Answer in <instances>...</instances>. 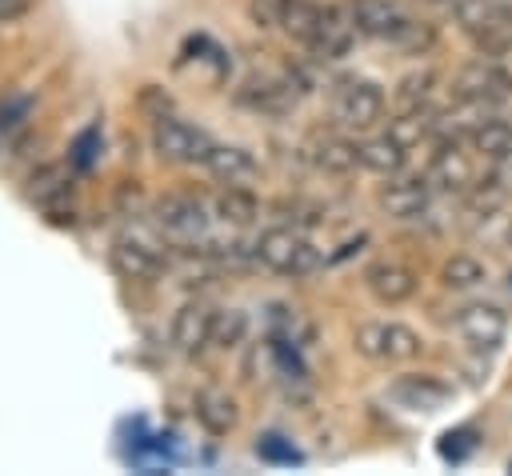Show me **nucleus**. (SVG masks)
Returning a JSON list of instances; mask_svg holds the SVG:
<instances>
[{
    "mask_svg": "<svg viewBox=\"0 0 512 476\" xmlns=\"http://www.w3.org/2000/svg\"><path fill=\"white\" fill-rule=\"evenodd\" d=\"M152 216H156V228H160L172 244H180V248H196V244L204 248V244H208L212 212H208V204H204L200 196H192V192H172V196L156 200Z\"/></svg>",
    "mask_w": 512,
    "mask_h": 476,
    "instance_id": "0eeeda50",
    "label": "nucleus"
},
{
    "mask_svg": "<svg viewBox=\"0 0 512 476\" xmlns=\"http://www.w3.org/2000/svg\"><path fill=\"white\" fill-rule=\"evenodd\" d=\"M480 152L468 144V140H460V136H448V140H440V152L432 156V168H428V180H432V188H440V192H452V196H468V192H476L480 184H484V176H480ZM488 164V160H484Z\"/></svg>",
    "mask_w": 512,
    "mask_h": 476,
    "instance_id": "6e6552de",
    "label": "nucleus"
},
{
    "mask_svg": "<svg viewBox=\"0 0 512 476\" xmlns=\"http://www.w3.org/2000/svg\"><path fill=\"white\" fill-rule=\"evenodd\" d=\"M352 348L372 364H408L424 352V340L400 320H368L352 332Z\"/></svg>",
    "mask_w": 512,
    "mask_h": 476,
    "instance_id": "39448f33",
    "label": "nucleus"
},
{
    "mask_svg": "<svg viewBox=\"0 0 512 476\" xmlns=\"http://www.w3.org/2000/svg\"><path fill=\"white\" fill-rule=\"evenodd\" d=\"M392 396L404 404V408H416V412H436L452 392L440 384V380H432V376H404V380H396V388H392Z\"/></svg>",
    "mask_w": 512,
    "mask_h": 476,
    "instance_id": "5701e85b",
    "label": "nucleus"
},
{
    "mask_svg": "<svg viewBox=\"0 0 512 476\" xmlns=\"http://www.w3.org/2000/svg\"><path fill=\"white\" fill-rule=\"evenodd\" d=\"M296 80L292 76H252L240 92V100L256 112H284L296 104Z\"/></svg>",
    "mask_w": 512,
    "mask_h": 476,
    "instance_id": "a211bd4d",
    "label": "nucleus"
},
{
    "mask_svg": "<svg viewBox=\"0 0 512 476\" xmlns=\"http://www.w3.org/2000/svg\"><path fill=\"white\" fill-rule=\"evenodd\" d=\"M464 140H468V144H472V148L492 164L500 152H508V148H512V124H508V120H500V116H488V112H484V116L472 124V132H468Z\"/></svg>",
    "mask_w": 512,
    "mask_h": 476,
    "instance_id": "b1692460",
    "label": "nucleus"
},
{
    "mask_svg": "<svg viewBox=\"0 0 512 476\" xmlns=\"http://www.w3.org/2000/svg\"><path fill=\"white\" fill-rule=\"evenodd\" d=\"M32 4H36V0H0V24H12V20H20V16H28Z\"/></svg>",
    "mask_w": 512,
    "mask_h": 476,
    "instance_id": "c756f323",
    "label": "nucleus"
},
{
    "mask_svg": "<svg viewBox=\"0 0 512 476\" xmlns=\"http://www.w3.org/2000/svg\"><path fill=\"white\" fill-rule=\"evenodd\" d=\"M32 204L52 220H72V180L64 168H40L32 176Z\"/></svg>",
    "mask_w": 512,
    "mask_h": 476,
    "instance_id": "f3484780",
    "label": "nucleus"
},
{
    "mask_svg": "<svg viewBox=\"0 0 512 476\" xmlns=\"http://www.w3.org/2000/svg\"><path fill=\"white\" fill-rule=\"evenodd\" d=\"M408 160V144L392 132H380V136H368L360 144V168L376 172V176H396Z\"/></svg>",
    "mask_w": 512,
    "mask_h": 476,
    "instance_id": "aec40b11",
    "label": "nucleus"
},
{
    "mask_svg": "<svg viewBox=\"0 0 512 476\" xmlns=\"http://www.w3.org/2000/svg\"><path fill=\"white\" fill-rule=\"evenodd\" d=\"M276 28L284 36H292L300 48H308L316 60H340L352 48V40L360 36L348 8L316 4V0H284Z\"/></svg>",
    "mask_w": 512,
    "mask_h": 476,
    "instance_id": "f257e3e1",
    "label": "nucleus"
},
{
    "mask_svg": "<svg viewBox=\"0 0 512 476\" xmlns=\"http://www.w3.org/2000/svg\"><path fill=\"white\" fill-rule=\"evenodd\" d=\"M212 316L216 308L204 300H184L172 316V348L184 356H196L212 344Z\"/></svg>",
    "mask_w": 512,
    "mask_h": 476,
    "instance_id": "ddd939ff",
    "label": "nucleus"
},
{
    "mask_svg": "<svg viewBox=\"0 0 512 476\" xmlns=\"http://www.w3.org/2000/svg\"><path fill=\"white\" fill-rule=\"evenodd\" d=\"M500 4H504V8H508V12H512V0H500Z\"/></svg>",
    "mask_w": 512,
    "mask_h": 476,
    "instance_id": "7c9ffc66",
    "label": "nucleus"
},
{
    "mask_svg": "<svg viewBox=\"0 0 512 476\" xmlns=\"http://www.w3.org/2000/svg\"><path fill=\"white\" fill-rule=\"evenodd\" d=\"M204 168H208V176H216L220 184H248V180H256V172H260L256 156H252L248 148H240V144H212Z\"/></svg>",
    "mask_w": 512,
    "mask_h": 476,
    "instance_id": "6ab92c4d",
    "label": "nucleus"
},
{
    "mask_svg": "<svg viewBox=\"0 0 512 476\" xmlns=\"http://www.w3.org/2000/svg\"><path fill=\"white\" fill-rule=\"evenodd\" d=\"M452 16L480 56H500L512 44V12L500 0H452Z\"/></svg>",
    "mask_w": 512,
    "mask_h": 476,
    "instance_id": "20e7f679",
    "label": "nucleus"
},
{
    "mask_svg": "<svg viewBox=\"0 0 512 476\" xmlns=\"http://www.w3.org/2000/svg\"><path fill=\"white\" fill-rule=\"evenodd\" d=\"M252 256H256V264H264L268 272H276V276H312L320 264H324V256H320V248L308 240V236H300L296 228H264L260 236H256V244H252Z\"/></svg>",
    "mask_w": 512,
    "mask_h": 476,
    "instance_id": "7ed1b4c3",
    "label": "nucleus"
},
{
    "mask_svg": "<svg viewBox=\"0 0 512 476\" xmlns=\"http://www.w3.org/2000/svg\"><path fill=\"white\" fill-rule=\"evenodd\" d=\"M488 176H492V184H496L500 192H508V196H512V148H508V152H500V156L488 164Z\"/></svg>",
    "mask_w": 512,
    "mask_h": 476,
    "instance_id": "c85d7f7f",
    "label": "nucleus"
},
{
    "mask_svg": "<svg viewBox=\"0 0 512 476\" xmlns=\"http://www.w3.org/2000/svg\"><path fill=\"white\" fill-rule=\"evenodd\" d=\"M192 412H196V420H200L212 436H228V432L236 428V420H240L236 400H232L228 392H220V388H200Z\"/></svg>",
    "mask_w": 512,
    "mask_h": 476,
    "instance_id": "412c9836",
    "label": "nucleus"
},
{
    "mask_svg": "<svg viewBox=\"0 0 512 476\" xmlns=\"http://www.w3.org/2000/svg\"><path fill=\"white\" fill-rule=\"evenodd\" d=\"M384 108H388V96L376 80H364V76H344L336 88H332V120L344 128V132H368L384 120Z\"/></svg>",
    "mask_w": 512,
    "mask_h": 476,
    "instance_id": "423d86ee",
    "label": "nucleus"
},
{
    "mask_svg": "<svg viewBox=\"0 0 512 476\" xmlns=\"http://www.w3.org/2000/svg\"><path fill=\"white\" fill-rule=\"evenodd\" d=\"M308 156L328 176H348V172L360 168V144L348 140V136H340V132H316L308 140Z\"/></svg>",
    "mask_w": 512,
    "mask_h": 476,
    "instance_id": "dca6fc26",
    "label": "nucleus"
},
{
    "mask_svg": "<svg viewBox=\"0 0 512 476\" xmlns=\"http://www.w3.org/2000/svg\"><path fill=\"white\" fill-rule=\"evenodd\" d=\"M432 84H436V72H432V68H416V72H408V76L396 84V112L428 108Z\"/></svg>",
    "mask_w": 512,
    "mask_h": 476,
    "instance_id": "393cba45",
    "label": "nucleus"
},
{
    "mask_svg": "<svg viewBox=\"0 0 512 476\" xmlns=\"http://www.w3.org/2000/svg\"><path fill=\"white\" fill-rule=\"evenodd\" d=\"M212 144L216 140L204 128H192L188 120H176V116H156L152 120V148L168 164H204Z\"/></svg>",
    "mask_w": 512,
    "mask_h": 476,
    "instance_id": "9d476101",
    "label": "nucleus"
},
{
    "mask_svg": "<svg viewBox=\"0 0 512 476\" xmlns=\"http://www.w3.org/2000/svg\"><path fill=\"white\" fill-rule=\"evenodd\" d=\"M344 8H348V16H352V24H356L360 36L396 44V48H404V52H424V48L436 40L432 24L416 20V16L404 12L396 0H348Z\"/></svg>",
    "mask_w": 512,
    "mask_h": 476,
    "instance_id": "f03ea898",
    "label": "nucleus"
},
{
    "mask_svg": "<svg viewBox=\"0 0 512 476\" xmlns=\"http://www.w3.org/2000/svg\"><path fill=\"white\" fill-rule=\"evenodd\" d=\"M280 8H284V0H252V4H248L252 20H256L260 28H276V24H280Z\"/></svg>",
    "mask_w": 512,
    "mask_h": 476,
    "instance_id": "cd10ccee",
    "label": "nucleus"
},
{
    "mask_svg": "<svg viewBox=\"0 0 512 476\" xmlns=\"http://www.w3.org/2000/svg\"><path fill=\"white\" fill-rule=\"evenodd\" d=\"M112 268L124 276V280H160L164 272H168V256L156 248V244H148V240H136V236H116L112 240Z\"/></svg>",
    "mask_w": 512,
    "mask_h": 476,
    "instance_id": "f8f14e48",
    "label": "nucleus"
},
{
    "mask_svg": "<svg viewBox=\"0 0 512 476\" xmlns=\"http://www.w3.org/2000/svg\"><path fill=\"white\" fill-rule=\"evenodd\" d=\"M428 196H432V180L428 176H404V180L388 176V184L376 192V204L396 220H412V216H420L428 208Z\"/></svg>",
    "mask_w": 512,
    "mask_h": 476,
    "instance_id": "2eb2a0df",
    "label": "nucleus"
},
{
    "mask_svg": "<svg viewBox=\"0 0 512 476\" xmlns=\"http://www.w3.org/2000/svg\"><path fill=\"white\" fill-rule=\"evenodd\" d=\"M456 332L464 336L468 348L476 352H496L504 344V332H508V316L500 304H488V300H476V304H464L460 316H456Z\"/></svg>",
    "mask_w": 512,
    "mask_h": 476,
    "instance_id": "9b49d317",
    "label": "nucleus"
},
{
    "mask_svg": "<svg viewBox=\"0 0 512 476\" xmlns=\"http://www.w3.org/2000/svg\"><path fill=\"white\" fill-rule=\"evenodd\" d=\"M256 212H260V204H256V196H252L244 184H224V188L212 196V216L224 220V224H232V228L252 224Z\"/></svg>",
    "mask_w": 512,
    "mask_h": 476,
    "instance_id": "4be33fe9",
    "label": "nucleus"
},
{
    "mask_svg": "<svg viewBox=\"0 0 512 476\" xmlns=\"http://www.w3.org/2000/svg\"><path fill=\"white\" fill-rule=\"evenodd\" d=\"M416 284H420L416 272L408 264H400V260H376V264L364 268V288L380 304H404V300H412L416 296Z\"/></svg>",
    "mask_w": 512,
    "mask_h": 476,
    "instance_id": "4468645a",
    "label": "nucleus"
},
{
    "mask_svg": "<svg viewBox=\"0 0 512 476\" xmlns=\"http://www.w3.org/2000/svg\"><path fill=\"white\" fill-rule=\"evenodd\" d=\"M484 276H488V268H484L476 256H468V252L448 256L444 268H440L444 288H476V284H484Z\"/></svg>",
    "mask_w": 512,
    "mask_h": 476,
    "instance_id": "a878e982",
    "label": "nucleus"
},
{
    "mask_svg": "<svg viewBox=\"0 0 512 476\" xmlns=\"http://www.w3.org/2000/svg\"><path fill=\"white\" fill-rule=\"evenodd\" d=\"M248 332V316L240 308H216L212 316V344L216 348H236Z\"/></svg>",
    "mask_w": 512,
    "mask_h": 476,
    "instance_id": "bb28decb",
    "label": "nucleus"
},
{
    "mask_svg": "<svg viewBox=\"0 0 512 476\" xmlns=\"http://www.w3.org/2000/svg\"><path fill=\"white\" fill-rule=\"evenodd\" d=\"M508 96H512V76L496 56H476L452 76V100L492 108V104H504Z\"/></svg>",
    "mask_w": 512,
    "mask_h": 476,
    "instance_id": "1a4fd4ad",
    "label": "nucleus"
}]
</instances>
